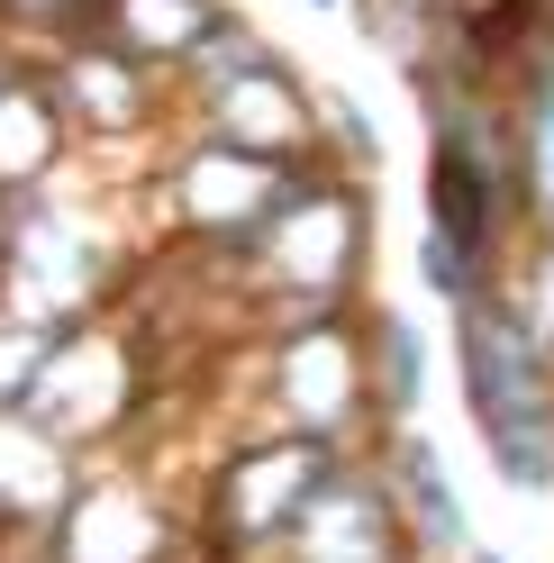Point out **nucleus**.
<instances>
[{"mask_svg":"<svg viewBox=\"0 0 554 563\" xmlns=\"http://www.w3.org/2000/svg\"><path fill=\"white\" fill-rule=\"evenodd\" d=\"M228 273V300L264 328H291V319H328V309H364V282H373V191L364 173H336L328 155L300 173V191L273 209V228L246 245Z\"/></svg>","mask_w":554,"mask_h":563,"instance_id":"f257e3e1","label":"nucleus"},{"mask_svg":"<svg viewBox=\"0 0 554 563\" xmlns=\"http://www.w3.org/2000/svg\"><path fill=\"white\" fill-rule=\"evenodd\" d=\"M82 173L10 200V228H0V309L10 319H37V328L100 319L128 300L136 264H146V228H128L100 191H82Z\"/></svg>","mask_w":554,"mask_h":563,"instance_id":"f03ea898","label":"nucleus"},{"mask_svg":"<svg viewBox=\"0 0 554 563\" xmlns=\"http://www.w3.org/2000/svg\"><path fill=\"white\" fill-rule=\"evenodd\" d=\"M355 445H328L309 428H228L200 473L182 482V518H191V554L200 563H273L282 537L300 527V509L319 500V482L345 464Z\"/></svg>","mask_w":554,"mask_h":563,"instance_id":"7ed1b4c3","label":"nucleus"},{"mask_svg":"<svg viewBox=\"0 0 554 563\" xmlns=\"http://www.w3.org/2000/svg\"><path fill=\"white\" fill-rule=\"evenodd\" d=\"M155 400H164V355H155L146 319L119 300L100 319L55 328L46 364H37V391H27V418L55 428L91 464V454L155 445Z\"/></svg>","mask_w":554,"mask_h":563,"instance_id":"20e7f679","label":"nucleus"},{"mask_svg":"<svg viewBox=\"0 0 554 563\" xmlns=\"http://www.w3.org/2000/svg\"><path fill=\"white\" fill-rule=\"evenodd\" d=\"M455 391L491 473L509 490H554V355L509 319L500 291H473L455 309Z\"/></svg>","mask_w":554,"mask_h":563,"instance_id":"39448f33","label":"nucleus"},{"mask_svg":"<svg viewBox=\"0 0 554 563\" xmlns=\"http://www.w3.org/2000/svg\"><path fill=\"white\" fill-rule=\"evenodd\" d=\"M46 74H55V100L74 119V146L91 173L110 183H136L155 164V146L182 128V100H173V74L136 64L128 46H110L100 27H74V37L46 46Z\"/></svg>","mask_w":554,"mask_h":563,"instance_id":"423d86ee","label":"nucleus"},{"mask_svg":"<svg viewBox=\"0 0 554 563\" xmlns=\"http://www.w3.org/2000/svg\"><path fill=\"white\" fill-rule=\"evenodd\" d=\"M255 400L273 428H309L328 445H373V382H364V309L264 328L255 345Z\"/></svg>","mask_w":554,"mask_h":563,"instance_id":"0eeeda50","label":"nucleus"},{"mask_svg":"<svg viewBox=\"0 0 554 563\" xmlns=\"http://www.w3.org/2000/svg\"><path fill=\"white\" fill-rule=\"evenodd\" d=\"M46 554L55 563H200L191 518H182V482L155 473V445L91 454L64 518L46 527Z\"/></svg>","mask_w":554,"mask_h":563,"instance_id":"6e6552de","label":"nucleus"},{"mask_svg":"<svg viewBox=\"0 0 554 563\" xmlns=\"http://www.w3.org/2000/svg\"><path fill=\"white\" fill-rule=\"evenodd\" d=\"M182 128L219 136V146H246L264 164H319V91L300 82V64L282 46L246 64V74H228L219 91L182 100Z\"/></svg>","mask_w":554,"mask_h":563,"instance_id":"1a4fd4ad","label":"nucleus"},{"mask_svg":"<svg viewBox=\"0 0 554 563\" xmlns=\"http://www.w3.org/2000/svg\"><path fill=\"white\" fill-rule=\"evenodd\" d=\"M74 173H82V146H74L64 100H55L46 46L0 37V200L55 191V183H74Z\"/></svg>","mask_w":554,"mask_h":563,"instance_id":"9d476101","label":"nucleus"},{"mask_svg":"<svg viewBox=\"0 0 554 563\" xmlns=\"http://www.w3.org/2000/svg\"><path fill=\"white\" fill-rule=\"evenodd\" d=\"M373 464H383L391 500H400V527H409V545H419V563H464V554L481 545L464 490H455V473H445V445H436L428 428L373 437Z\"/></svg>","mask_w":554,"mask_h":563,"instance_id":"9b49d317","label":"nucleus"},{"mask_svg":"<svg viewBox=\"0 0 554 563\" xmlns=\"http://www.w3.org/2000/svg\"><path fill=\"white\" fill-rule=\"evenodd\" d=\"M82 482V454L27 409H0V537H46Z\"/></svg>","mask_w":554,"mask_h":563,"instance_id":"f8f14e48","label":"nucleus"},{"mask_svg":"<svg viewBox=\"0 0 554 563\" xmlns=\"http://www.w3.org/2000/svg\"><path fill=\"white\" fill-rule=\"evenodd\" d=\"M428 328L391 300H364V382H373V437L391 428H419L428 409Z\"/></svg>","mask_w":554,"mask_h":563,"instance_id":"ddd939ff","label":"nucleus"},{"mask_svg":"<svg viewBox=\"0 0 554 563\" xmlns=\"http://www.w3.org/2000/svg\"><path fill=\"white\" fill-rule=\"evenodd\" d=\"M509 136H518V200H528V228H554V37L528 46V64L509 74Z\"/></svg>","mask_w":554,"mask_h":563,"instance_id":"4468645a","label":"nucleus"},{"mask_svg":"<svg viewBox=\"0 0 554 563\" xmlns=\"http://www.w3.org/2000/svg\"><path fill=\"white\" fill-rule=\"evenodd\" d=\"M219 10H228V0H91V19H82V27H100V37L128 46L136 64L173 74V64H182V55L219 27Z\"/></svg>","mask_w":554,"mask_h":563,"instance_id":"2eb2a0df","label":"nucleus"},{"mask_svg":"<svg viewBox=\"0 0 554 563\" xmlns=\"http://www.w3.org/2000/svg\"><path fill=\"white\" fill-rule=\"evenodd\" d=\"M419 291H428V300H445V309H464L473 291H491V264H481L464 236L419 228Z\"/></svg>","mask_w":554,"mask_h":563,"instance_id":"dca6fc26","label":"nucleus"},{"mask_svg":"<svg viewBox=\"0 0 554 563\" xmlns=\"http://www.w3.org/2000/svg\"><path fill=\"white\" fill-rule=\"evenodd\" d=\"M46 345H55V328H37V319H10V309H0V409H27V391H37V364H46Z\"/></svg>","mask_w":554,"mask_h":563,"instance_id":"f3484780","label":"nucleus"},{"mask_svg":"<svg viewBox=\"0 0 554 563\" xmlns=\"http://www.w3.org/2000/svg\"><path fill=\"white\" fill-rule=\"evenodd\" d=\"M91 19V0H0V37H27V46H55Z\"/></svg>","mask_w":554,"mask_h":563,"instance_id":"a211bd4d","label":"nucleus"},{"mask_svg":"<svg viewBox=\"0 0 554 563\" xmlns=\"http://www.w3.org/2000/svg\"><path fill=\"white\" fill-rule=\"evenodd\" d=\"M464 563H509V554H491V545H473V554H464Z\"/></svg>","mask_w":554,"mask_h":563,"instance_id":"6ab92c4d","label":"nucleus"},{"mask_svg":"<svg viewBox=\"0 0 554 563\" xmlns=\"http://www.w3.org/2000/svg\"><path fill=\"white\" fill-rule=\"evenodd\" d=\"M536 19H545V37H554V0H536Z\"/></svg>","mask_w":554,"mask_h":563,"instance_id":"aec40b11","label":"nucleus"},{"mask_svg":"<svg viewBox=\"0 0 554 563\" xmlns=\"http://www.w3.org/2000/svg\"><path fill=\"white\" fill-rule=\"evenodd\" d=\"M300 10H345V0H300Z\"/></svg>","mask_w":554,"mask_h":563,"instance_id":"412c9836","label":"nucleus"},{"mask_svg":"<svg viewBox=\"0 0 554 563\" xmlns=\"http://www.w3.org/2000/svg\"><path fill=\"white\" fill-rule=\"evenodd\" d=\"M0 228H10V200H0Z\"/></svg>","mask_w":554,"mask_h":563,"instance_id":"4be33fe9","label":"nucleus"}]
</instances>
